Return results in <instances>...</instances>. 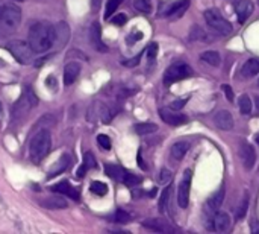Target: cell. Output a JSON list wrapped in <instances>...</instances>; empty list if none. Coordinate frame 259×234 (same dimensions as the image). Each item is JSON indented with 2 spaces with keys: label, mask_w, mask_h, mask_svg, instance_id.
Returning <instances> with one entry per match:
<instances>
[{
  "label": "cell",
  "mask_w": 259,
  "mask_h": 234,
  "mask_svg": "<svg viewBox=\"0 0 259 234\" xmlns=\"http://www.w3.org/2000/svg\"><path fill=\"white\" fill-rule=\"evenodd\" d=\"M28 41L35 54H44L50 51L55 44V26L47 21H38L32 24Z\"/></svg>",
  "instance_id": "cell-1"
},
{
  "label": "cell",
  "mask_w": 259,
  "mask_h": 234,
  "mask_svg": "<svg viewBox=\"0 0 259 234\" xmlns=\"http://www.w3.org/2000/svg\"><path fill=\"white\" fill-rule=\"evenodd\" d=\"M50 147H52V135L47 129H41L36 132L31 143H29V154H31V160L38 164L41 163L43 160L46 158V155L50 152Z\"/></svg>",
  "instance_id": "cell-2"
},
{
  "label": "cell",
  "mask_w": 259,
  "mask_h": 234,
  "mask_svg": "<svg viewBox=\"0 0 259 234\" xmlns=\"http://www.w3.org/2000/svg\"><path fill=\"white\" fill-rule=\"evenodd\" d=\"M21 21V11L16 5L0 6V36L14 32Z\"/></svg>",
  "instance_id": "cell-3"
},
{
  "label": "cell",
  "mask_w": 259,
  "mask_h": 234,
  "mask_svg": "<svg viewBox=\"0 0 259 234\" xmlns=\"http://www.w3.org/2000/svg\"><path fill=\"white\" fill-rule=\"evenodd\" d=\"M36 104H38V97H36L33 90L28 85V87L24 89V91L21 93V96L18 97V101L12 107V117L23 119L29 111H32L36 107Z\"/></svg>",
  "instance_id": "cell-4"
},
{
  "label": "cell",
  "mask_w": 259,
  "mask_h": 234,
  "mask_svg": "<svg viewBox=\"0 0 259 234\" xmlns=\"http://www.w3.org/2000/svg\"><path fill=\"white\" fill-rule=\"evenodd\" d=\"M8 51L12 54V56H14L20 64H31L33 58H35V52L33 49L31 47L29 41H20V40H14L6 44Z\"/></svg>",
  "instance_id": "cell-5"
},
{
  "label": "cell",
  "mask_w": 259,
  "mask_h": 234,
  "mask_svg": "<svg viewBox=\"0 0 259 234\" xmlns=\"http://www.w3.org/2000/svg\"><path fill=\"white\" fill-rule=\"evenodd\" d=\"M205 20H206L209 28L214 29L215 32H218L221 35H229L233 31L232 24L223 16H221L217 9H206L205 11Z\"/></svg>",
  "instance_id": "cell-6"
},
{
  "label": "cell",
  "mask_w": 259,
  "mask_h": 234,
  "mask_svg": "<svg viewBox=\"0 0 259 234\" xmlns=\"http://www.w3.org/2000/svg\"><path fill=\"white\" fill-rule=\"evenodd\" d=\"M193 76V69L185 64V63H176V64H171L165 73H164V82L167 85L170 84H175V82H179L182 79H187Z\"/></svg>",
  "instance_id": "cell-7"
},
{
  "label": "cell",
  "mask_w": 259,
  "mask_h": 234,
  "mask_svg": "<svg viewBox=\"0 0 259 234\" xmlns=\"http://www.w3.org/2000/svg\"><path fill=\"white\" fill-rule=\"evenodd\" d=\"M190 8V0H180V2H164L159 8V17H171V18H180L185 11Z\"/></svg>",
  "instance_id": "cell-8"
},
{
  "label": "cell",
  "mask_w": 259,
  "mask_h": 234,
  "mask_svg": "<svg viewBox=\"0 0 259 234\" xmlns=\"http://www.w3.org/2000/svg\"><path fill=\"white\" fill-rule=\"evenodd\" d=\"M191 180H193V172L188 169L183 172V178L179 184L178 190V204L182 208H187L190 204V192H191Z\"/></svg>",
  "instance_id": "cell-9"
},
{
  "label": "cell",
  "mask_w": 259,
  "mask_h": 234,
  "mask_svg": "<svg viewBox=\"0 0 259 234\" xmlns=\"http://www.w3.org/2000/svg\"><path fill=\"white\" fill-rule=\"evenodd\" d=\"M159 116H161V119L170 126H180L183 123L188 122L187 116L178 113L176 109H171V108H161L159 109Z\"/></svg>",
  "instance_id": "cell-10"
},
{
  "label": "cell",
  "mask_w": 259,
  "mask_h": 234,
  "mask_svg": "<svg viewBox=\"0 0 259 234\" xmlns=\"http://www.w3.org/2000/svg\"><path fill=\"white\" fill-rule=\"evenodd\" d=\"M209 222L211 225H208V228L217 233H225L230 228V217L226 212H215L214 217L209 219Z\"/></svg>",
  "instance_id": "cell-11"
},
{
  "label": "cell",
  "mask_w": 259,
  "mask_h": 234,
  "mask_svg": "<svg viewBox=\"0 0 259 234\" xmlns=\"http://www.w3.org/2000/svg\"><path fill=\"white\" fill-rule=\"evenodd\" d=\"M90 41H91V46L96 49L98 52H108V46L102 41V31H100V24L97 21L91 24V29H90Z\"/></svg>",
  "instance_id": "cell-12"
},
{
  "label": "cell",
  "mask_w": 259,
  "mask_h": 234,
  "mask_svg": "<svg viewBox=\"0 0 259 234\" xmlns=\"http://www.w3.org/2000/svg\"><path fill=\"white\" fill-rule=\"evenodd\" d=\"M253 8V2H250V0H235V3H233V9L237 12L240 23H244L252 16Z\"/></svg>",
  "instance_id": "cell-13"
},
{
  "label": "cell",
  "mask_w": 259,
  "mask_h": 234,
  "mask_svg": "<svg viewBox=\"0 0 259 234\" xmlns=\"http://www.w3.org/2000/svg\"><path fill=\"white\" fill-rule=\"evenodd\" d=\"M240 155H241L244 167L250 170L255 166V162H256V152L253 149V146L250 143L243 142L241 143V149H240Z\"/></svg>",
  "instance_id": "cell-14"
},
{
  "label": "cell",
  "mask_w": 259,
  "mask_h": 234,
  "mask_svg": "<svg viewBox=\"0 0 259 234\" xmlns=\"http://www.w3.org/2000/svg\"><path fill=\"white\" fill-rule=\"evenodd\" d=\"M52 192L55 193H59V195H65L68 198L75 199V201H79V192L71 186L68 181H61V182H56L55 186L50 187Z\"/></svg>",
  "instance_id": "cell-15"
},
{
  "label": "cell",
  "mask_w": 259,
  "mask_h": 234,
  "mask_svg": "<svg viewBox=\"0 0 259 234\" xmlns=\"http://www.w3.org/2000/svg\"><path fill=\"white\" fill-rule=\"evenodd\" d=\"M214 123L217 125V128H220V129L230 131L233 128V117H232V114L227 111V109H220V111L214 117Z\"/></svg>",
  "instance_id": "cell-16"
},
{
  "label": "cell",
  "mask_w": 259,
  "mask_h": 234,
  "mask_svg": "<svg viewBox=\"0 0 259 234\" xmlns=\"http://www.w3.org/2000/svg\"><path fill=\"white\" fill-rule=\"evenodd\" d=\"M223 199H225V186H221V187L211 196V198L208 199V202H206V210H208V212H212V213L218 212L220 207H221V204H223Z\"/></svg>",
  "instance_id": "cell-17"
},
{
  "label": "cell",
  "mask_w": 259,
  "mask_h": 234,
  "mask_svg": "<svg viewBox=\"0 0 259 234\" xmlns=\"http://www.w3.org/2000/svg\"><path fill=\"white\" fill-rule=\"evenodd\" d=\"M81 73V64L79 63H68L64 69V84L67 85H71L75 84V81L78 79Z\"/></svg>",
  "instance_id": "cell-18"
},
{
  "label": "cell",
  "mask_w": 259,
  "mask_h": 234,
  "mask_svg": "<svg viewBox=\"0 0 259 234\" xmlns=\"http://www.w3.org/2000/svg\"><path fill=\"white\" fill-rule=\"evenodd\" d=\"M68 36H70V31L67 23L61 21L55 26V43H58L59 47H63L64 44H67L68 41Z\"/></svg>",
  "instance_id": "cell-19"
},
{
  "label": "cell",
  "mask_w": 259,
  "mask_h": 234,
  "mask_svg": "<svg viewBox=\"0 0 259 234\" xmlns=\"http://www.w3.org/2000/svg\"><path fill=\"white\" fill-rule=\"evenodd\" d=\"M259 73V58H250L247 59L241 67V75L244 78H252Z\"/></svg>",
  "instance_id": "cell-20"
},
{
  "label": "cell",
  "mask_w": 259,
  "mask_h": 234,
  "mask_svg": "<svg viewBox=\"0 0 259 234\" xmlns=\"http://www.w3.org/2000/svg\"><path fill=\"white\" fill-rule=\"evenodd\" d=\"M70 162H71V157L68 154H64L63 157H61L58 160V163L50 169V172H49V175H47V180H50L53 177H56L58 174H63V172L70 166Z\"/></svg>",
  "instance_id": "cell-21"
},
{
  "label": "cell",
  "mask_w": 259,
  "mask_h": 234,
  "mask_svg": "<svg viewBox=\"0 0 259 234\" xmlns=\"http://www.w3.org/2000/svg\"><path fill=\"white\" fill-rule=\"evenodd\" d=\"M96 166H97V163H96L94 155H93L91 152H85V154H83V163H82V166L78 169L76 177H78V178H83L86 172H88L90 169H94Z\"/></svg>",
  "instance_id": "cell-22"
},
{
  "label": "cell",
  "mask_w": 259,
  "mask_h": 234,
  "mask_svg": "<svg viewBox=\"0 0 259 234\" xmlns=\"http://www.w3.org/2000/svg\"><path fill=\"white\" fill-rule=\"evenodd\" d=\"M40 205H43L47 210H61V208H67V201L64 198H47V199H43L40 201Z\"/></svg>",
  "instance_id": "cell-23"
},
{
  "label": "cell",
  "mask_w": 259,
  "mask_h": 234,
  "mask_svg": "<svg viewBox=\"0 0 259 234\" xmlns=\"http://www.w3.org/2000/svg\"><path fill=\"white\" fill-rule=\"evenodd\" d=\"M190 151V143L188 142H178L171 146V157L175 160H182L185 155H187V152Z\"/></svg>",
  "instance_id": "cell-24"
},
{
  "label": "cell",
  "mask_w": 259,
  "mask_h": 234,
  "mask_svg": "<svg viewBox=\"0 0 259 234\" xmlns=\"http://www.w3.org/2000/svg\"><path fill=\"white\" fill-rule=\"evenodd\" d=\"M105 172H106V175L109 178H113L115 181H121L123 182V178H125L126 175V169H123L120 166H115V164H106L105 166Z\"/></svg>",
  "instance_id": "cell-25"
},
{
  "label": "cell",
  "mask_w": 259,
  "mask_h": 234,
  "mask_svg": "<svg viewBox=\"0 0 259 234\" xmlns=\"http://www.w3.org/2000/svg\"><path fill=\"white\" fill-rule=\"evenodd\" d=\"M202 61H205L206 64L212 66V67H218L220 63H221V58H220V54L217 51H206L202 54L200 56Z\"/></svg>",
  "instance_id": "cell-26"
},
{
  "label": "cell",
  "mask_w": 259,
  "mask_h": 234,
  "mask_svg": "<svg viewBox=\"0 0 259 234\" xmlns=\"http://www.w3.org/2000/svg\"><path fill=\"white\" fill-rule=\"evenodd\" d=\"M133 131L138 135H147V134L156 132L158 125H155V123H137V125L133 126Z\"/></svg>",
  "instance_id": "cell-27"
},
{
  "label": "cell",
  "mask_w": 259,
  "mask_h": 234,
  "mask_svg": "<svg viewBox=\"0 0 259 234\" xmlns=\"http://www.w3.org/2000/svg\"><path fill=\"white\" fill-rule=\"evenodd\" d=\"M143 227L147 228V230H150V231H155V233L165 231L164 224L159 219H147V220H144V222H143Z\"/></svg>",
  "instance_id": "cell-28"
},
{
  "label": "cell",
  "mask_w": 259,
  "mask_h": 234,
  "mask_svg": "<svg viewBox=\"0 0 259 234\" xmlns=\"http://www.w3.org/2000/svg\"><path fill=\"white\" fill-rule=\"evenodd\" d=\"M133 8L143 12V14H150L152 12V0H133Z\"/></svg>",
  "instance_id": "cell-29"
},
{
  "label": "cell",
  "mask_w": 259,
  "mask_h": 234,
  "mask_svg": "<svg viewBox=\"0 0 259 234\" xmlns=\"http://www.w3.org/2000/svg\"><path fill=\"white\" fill-rule=\"evenodd\" d=\"M240 111L243 114H250L252 113V101H250V97L247 94H241L240 96Z\"/></svg>",
  "instance_id": "cell-30"
},
{
  "label": "cell",
  "mask_w": 259,
  "mask_h": 234,
  "mask_svg": "<svg viewBox=\"0 0 259 234\" xmlns=\"http://www.w3.org/2000/svg\"><path fill=\"white\" fill-rule=\"evenodd\" d=\"M90 190L93 193H96L97 196H105L108 193V186L102 181H93L91 186H90Z\"/></svg>",
  "instance_id": "cell-31"
},
{
  "label": "cell",
  "mask_w": 259,
  "mask_h": 234,
  "mask_svg": "<svg viewBox=\"0 0 259 234\" xmlns=\"http://www.w3.org/2000/svg\"><path fill=\"white\" fill-rule=\"evenodd\" d=\"M170 193H171V186H167L162 193H161V198H159V212L164 213L167 210V204L170 199Z\"/></svg>",
  "instance_id": "cell-32"
},
{
  "label": "cell",
  "mask_w": 259,
  "mask_h": 234,
  "mask_svg": "<svg viewBox=\"0 0 259 234\" xmlns=\"http://www.w3.org/2000/svg\"><path fill=\"white\" fill-rule=\"evenodd\" d=\"M123 0H108V3H106V11H105V18L109 20L111 17L114 16V12L117 11V8L121 5Z\"/></svg>",
  "instance_id": "cell-33"
},
{
  "label": "cell",
  "mask_w": 259,
  "mask_h": 234,
  "mask_svg": "<svg viewBox=\"0 0 259 234\" xmlns=\"http://www.w3.org/2000/svg\"><path fill=\"white\" fill-rule=\"evenodd\" d=\"M141 177L135 175V174H130V172H126L125 178H123V184H126L128 187H135L138 186V184H141Z\"/></svg>",
  "instance_id": "cell-34"
},
{
  "label": "cell",
  "mask_w": 259,
  "mask_h": 234,
  "mask_svg": "<svg viewBox=\"0 0 259 234\" xmlns=\"http://www.w3.org/2000/svg\"><path fill=\"white\" fill-rule=\"evenodd\" d=\"M130 219H132V216L128 212L121 210V208H118V210L115 212V215H114V220L117 224H128Z\"/></svg>",
  "instance_id": "cell-35"
},
{
  "label": "cell",
  "mask_w": 259,
  "mask_h": 234,
  "mask_svg": "<svg viewBox=\"0 0 259 234\" xmlns=\"http://www.w3.org/2000/svg\"><path fill=\"white\" fill-rule=\"evenodd\" d=\"M190 38L191 40H202V41H211L208 38V35L200 29V28H197V26H194L193 28V31H191V34H190Z\"/></svg>",
  "instance_id": "cell-36"
},
{
  "label": "cell",
  "mask_w": 259,
  "mask_h": 234,
  "mask_svg": "<svg viewBox=\"0 0 259 234\" xmlns=\"http://www.w3.org/2000/svg\"><path fill=\"white\" fill-rule=\"evenodd\" d=\"M97 143H98V146H100L102 149H105V151H109V149H111V139L108 137L106 134H98V135H97Z\"/></svg>",
  "instance_id": "cell-37"
},
{
  "label": "cell",
  "mask_w": 259,
  "mask_h": 234,
  "mask_svg": "<svg viewBox=\"0 0 259 234\" xmlns=\"http://www.w3.org/2000/svg\"><path fill=\"white\" fill-rule=\"evenodd\" d=\"M247 207H249V195H247V193H244L243 201H241V204H240V207H238V213H237V216H238V217H243V216L245 215V212H247Z\"/></svg>",
  "instance_id": "cell-38"
},
{
  "label": "cell",
  "mask_w": 259,
  "mask_h": 234,
  "mask_svg": "<svg viewBox=\"0 0 259 234\" xmlns=\"http://www.w3.org/2000/svg\"><path fill=\"white\" fill-rule=\"evenodd\" d=\"M187 102H188V97H182V99H178V101H175L171 105H170V108L171 109H176V111H179V109H182L185 105H187Z\"/></svg>",
  "instance_id": "cell-39"
},
{
  "label": "cell",
  "mask_w": 259,
  "mask_h": 234,
  "mask_svg": "<svg viewBox=\"0 0 259 234\" xmlns=\"http://www.w3.org/2000/svg\"><path fill=\"white\" fill-rule=\"evenodd\" d=\"M159 182H162V184H167L170 180H171V172L168 169H162L161 170V174H159Z\"/></svg>",
  "instance_id": "cell-40"
},
{
  "label": "cell",
  "mask_w": 259,
  "mask_h": 234,
  "mask_svg": "<svg viewBox=\"0 0 259 234\" xmlns=\"http://www.w3.org/2000/svg\"><path fill=\"white\" fill-rule=\"evenodd\" d=\"M221 90H223V93L226 94L227 101H229V102H233V91H232V87H230V85L223 84V85H221Z\"/></svg>",
  "instance_id": "cell-41"
},
{
  "label": "cell",
  "mask_w": 259,
  "mask_h": 234,
  "mask_svg": "<svg viewBox=\"0 0 259 234\" xmlns=\"http://www.w3.org/2000/svg\"><path fill=\"white\" fill-rule=\"evenodd\" d=\"M140 59H141V54H138L135 58L132 59H126V61H123V66H126V67H133V66H137L140 63Z\"/></svg>",
  "instance_id": "cell-42"
},
{
  "label": "cell",
  "mask_w": 259,
  "mask_h": 234,
  "mask_svg": "<svg viewBox=\"0 0 259 234\" xmlns=\"http://www.w3.org/2000/svg\"><path fill=\"white\" fill-rule=\"evenodd\" d=\"M147 55H149L150 59L156 58V55H158V44L156 43H152L149 47H147Z\"/></svg>",
  "instance_id": "cell-43"
},
{
  "label": "cell",
  "mask_w": 259,
  "mask_h": 234,
  "mask_svg": "<svg viewBox=\"0 0 259 234\" xmlns=\"http://www.w3.org/2000/svg\"><path fill=\"white\" fill-rule=\"evenodd\" d=\"M126 16L125 14H118V16H115L114 18H111V21H113L114 24H118V26H123V24L126 23Z\"/></svg>",
  "instance_id": "cell-44"
},
{
  "label": "cell",
  "mask_w": 259,
  "mask_h": 234,
  "mask_svg": "<svg viewBox=\"0 0 259 234\" xmlns=\"http://www.w3.org/2000/svg\"><path fill=\"white\" fill-rule=\"evenodd\" d=\"M143 38V32H133L130 36H129V44H133L135 41H138Z\"/></svg>",
  "instance_id": "cell-45"
},
{
  "label": "cell",
  "mask_w": 259,
  "mask_h": 234,
  "mask_svg": "<svg viewBox=\"0 0 259 234\" xmlns=\"http://www.w3.org/2000/svg\"><path fill=\"white\" fill-rule=\"evenodd\" d=\"M250 231H252L253 234H259V222H258V220H252Z\"/></svg>",
  "instance_id": "cell-46"
},
{
  "label": "cell",
  "mask_w": 259,
  "mask_h": 234,
  "mask_svg": "<svg viewBox=\"0 0 259 234\" xmlns=\"http://www.w3.org/2000/svg\"><path fill=\"white\" fill-rule=\"evenodd\" d=\"M137 160H138V164H140V167H141V169H147V167H146V164H144V162H143L141 151H138V157H137Z\"/></svg>",
  "instance_id": "cell-47"
},
{
  "label": "cell",
  "mask_w": 259,
  "mask_h": 234,
  "mask_svg": "<svg viewBox=\"0 0 259 234\" xmlns=\"http://www.w3.org/2000/svg\"><path fill=\"white\" fill-rule=\"evenodd\" d=\"M2 113H3V107H2V102H0V116H2Z\"/></svg>",
  "instance_id": "cell-48"
},
{
  "label": "cell",
  "mask_w": 259,
  "mask_h": 234,
  "mask_svg": "<svg viewBox=\"0 0 259 234\" xmlns=\"http://www.w3.org/2000/svg\"><path fill=\"white\" fill-rule=\"evenodd\" d=\"M256 107H258V109H259V97L256 99Z\"/></svg>",
  "instance_id": "cell-49"
},
{
  "label": "cell",
  "mask_w": 259,
  "mask_h": 234,
  "mask_svg": "<svg viewBox=\"0 0 259 234\" xmlns=\"http://www.w3.org/2000/svg\"><path fill=\"white\" fill-rule=\"evenodd\" d=\"M256 142H258V143H259V135H258V137H256Z\"/></svg>",
  "instance_id": "cell-50"
},
{
  "label": "cell",
  "mask_w": 259,
  "mask_h": 234,
  "mask_svg": "<svg viewBox=\"0 0 259 234\" xmlns=\"http://www.w3.org/2000/svg\"><path fill=\"white\" fill-rule=\"evenodd\" d=\"M16 2H21V0H16Z\"/></svg>",
  "instance_id": "cell-51"
},
{
  "label": "cell",
  "mask_w": 259,
  "mask_h": 234,
  "mask_svg": "<svg viewBox=\"0 0 259 234\" xmlns=\"http://www.w3.org/2000/svg\"><path fill=\"white\" fill-rule=\"evenodd\" d=\"M258 85H259V81H258Z\"/></svg>",
  "instance_id": "cell-52"
}]
</instances>
